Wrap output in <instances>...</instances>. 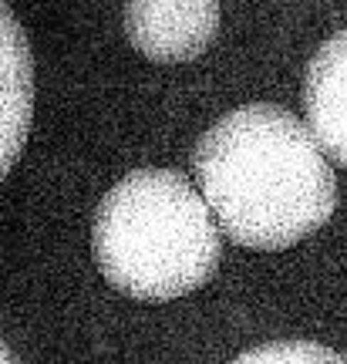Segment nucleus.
<instances>
[{"label": "nucleus", "mask_w": 347, "mask_h": 364, "mask_svg": "<svg viewBox=\"0 0 347 364\" xmlns=\"http://www.w3.org/2000/svg\"><path fill=\"white\" fill-rule=\"evenodd\" d=\"M0 364H21V361H17V358H14V351H11V348L4 344V341H0Z\"/></svg>", "instance_id": "obj_7"}, {"label": "nucleus", "mask_w": 347, "mask_h": 364, "mask_svg": "<svg viewBox=\"0 0 347 364\" xmlns=\"http://www.w3.org/2000/svg\"><path fill=\"white\" fill-rule=\"evenodd\" d=\"M230 364H347L344 358L314 341H273L260 344L253 351L240 354Z\"/></svg>", "instance_id": "obj_6"}, {"label": "nucleus", "mask_w": 347, "mask_h": 364, "mask_svg": "<svg viewBox=\"0 0 347 364\" xmlns=\"http://www.w3.org/2000/svg\"><path fill=\"white\" fill-rule=\"evenodd\" d=\"M34 122V54L14 11L0 0V182L17 166Z\"/></svg>", "instance_id": "obj_4"}, {"label": "nucleus", "mask_w": 347, "mask_h": 364, "mask_svg": "<svg viewBox=\"0 0 347 364\" xmlns=\"http://www.w3.org/2000/svg\"><path fill=\"white\" fill-rule=\"evenodd\" d=\"M125 34L149 61H193L219 34V0H129Z\"/></svg>", "instance_id": "obj_3"}, {"label": "nucleus", "mask_w": 347, "mask_h": 364, "mask_svg": "<svg viewBox=\"0 0 347 364\" xmlns=\"http://www.w3.org/2000/svg\"><path fill=\"white\" fill-rule=\"evenodd\" d=\"M304 108L317 149L347 169V31L324 41L310 58Z\"/></svg>", "instance_id": "obj_5"}, {"label": "nucleus", "mask_w": 347, "mask_h": 364, "mask_svg": "<svg viewBox=\"0 0 347 364\" xmlns=\"http://www.w3.org/2000/svg\"><path fill=\"white\" fill-rule=\"evenodd\" d=\"M193 176L219 233L287 250L337 209V179L307 125L280 105H243L196 142Z\"/></svg>", "instance_id": "obj_1"}, {"label": "nucleus", "mask_w": 347, "mask_h": 364, "mask_svg": "<svg viewBox=\"0 0 347 364\" xmlns=\"http://www.w3.org/2000/svg\"><path fill=\"white\" fill-rule=\"evenodd\" d=\"M91 253L105 284L132 300H176L213 280L223 233L193 182L172 169H139L95 209Z\"/></svg>", "instance_id": "obj_2"}]
</instances>
